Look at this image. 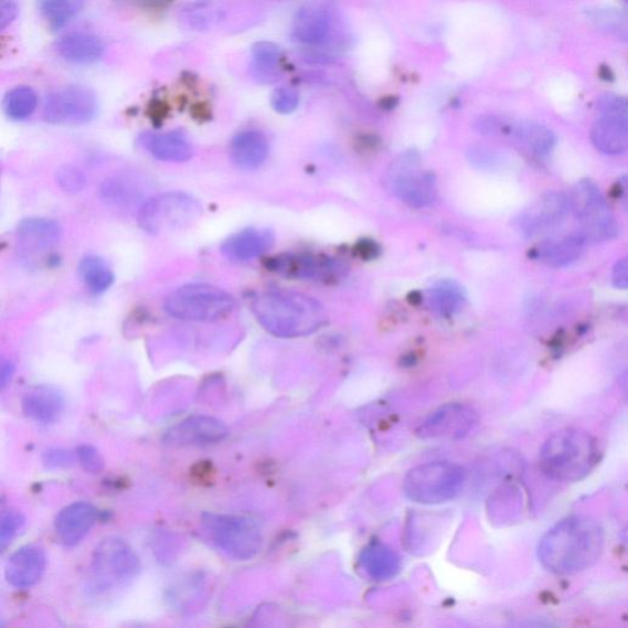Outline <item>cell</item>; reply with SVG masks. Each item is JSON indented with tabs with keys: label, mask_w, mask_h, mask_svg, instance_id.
<instances>
[{
	"label": "cell",
	"mask_w": 628,
	"mask_h": 628,
	"mask_svg": "<svg viewBox=\"0 0 628 628\" xmlns=\"http://www.w3.org/2000/svg\"><path fill=\"white\" fill-rule=\"evenodd\" d=\"M602 525L589 517L562 520L540 539V564L555 575L571 576L597 564L604 550Z\"/></svg>",
	"instance_id": "1"
},
{
	"label": "cell",
	"mask_w": 628,
	"mask_h": 628,
	"mask_svg": "<svg viewBox=\"0 0 628 628\" xmlns=\"http://www.w3.org/2000/svg\"><path fill=\"white\" fill-rule=\"evenodd\" d=\"M252 312L268 333L278 338L312 336L327 323L323 305L295 291L263 292L253 299Z\"/></svg>",
	"instance_id": "2"
},
{
	"label": "cell",
	"mask_w": 628,
	"mask_h": 628,
	"mask_svg": "<svg viewBox=\"0 0 628 628\" xmlns=\"http://www.w3.org/2000/svg\"><path fill=\"white\" fill-rule=\"evenodd\" d=\"M597 439L581 428H564L551 435L540 449L539 466L555 481L577 482L587 478L597 466Z\"/></svg>",
	"instance_id": "3"
},
{
	"label": "cell",
	"mask_w": 628,
	"mask_h": 628,
	"mask_svg": "<svg viewBox=\"0 0 628 628\" xmlns=\"http://www.w3.org/2000/svg\"><path fill=\"white\" fill-rule=\"evenodd\" d=\"M206 542L236 561L255 558L262 550L258 525L244 515L204 513L201 520Z\"/></svg>",
	"instance_id": "4"
},
{
	"label": "cell",
	"mask_w": 628,
	"mask_h": 628,
	"mask_svg": "<svg viewBox=\"0 0 628 628\" xmlns=\"http://www.w3.org/2000/svg\"><path fill=\"white\" fill-rule=\"evenodd\" d=\"M236 301L224 289L207 284H190L171 292L164 310L184 322L211 323L233 313Z\"/></svg>",
	"instance_id": "5"
},
{
	"label": "cell",
	"mask_w": 628,
	"mask_h": 628,
	"mask_svg": "<svg viewBox=\"0 0 628 628\" xmlns=\"http://www.w3.org/2000/svg\"><path fill=\"white\" fill-rule=\"evenodd\" d=\"M466 482V471L456 462L429 461L406 473L403 490L407 499L422 504L455 500Z\"/></svg>",
	"instance_id": "6"
},
{
	"label": "cell",
	"mask_w": 628,
	"mask_h": 628,
	"mask_svg": "<svg viewBox=\"0 0 628 628\" xmlns=\"http://www.w3.org/2000/svg\"><path fill=\"white\" fill-rule=\"evenodd\" d=\"M203 214L200 201L185 192H164L140 207L138 224L147 234L158 236L191 226Z\"/></svg>",
	"instance_id": "7"
},
{
	"label": "cell",
	"mask_w": 628,
	"mask_h": 628,
	"mask_svg": "<svg viewBox=\"0 0 628 628\" xmlns=\"http://www.w3.org/2000/svg\"><path fill=\"white\" fill-rule=\"evenodd\" d=\"M384 185L398 200L413 207L432 205L437 198V181L425 170L416 151H405L392 161L384 174Z\"/></svg>",
	"instance_id": "8"
},
{
	"label": "cell",
	"mask_w": 628,
	"mask_h": 628,
	"mask_svg": "<svg viewBox=\"0 0 628 628\" xmlns=\"http://www.w3.org/2000/svg\"><path fill=\"white\" fill-rule=\"evenodd\" d=\"M136 551L123 539L108 537L97 546L92 564L96 590L107 592L129 586L140 573Z\"/></svg>",
	"instance_id": "9"
},
{
	"label": "cell",
	"mask_w": 628,
	"mask_h": 628,
	"mask_svg": "<svg viewBox=\"0 0 628 628\" xmlns=\"http://www.w3.org/2000/svg\"><path fill=\"white\" fill-rule=\"evenodd\" d=\"M568 202L570 211L579 224V233L587 242L610 241L619 233L608 202L593 182H579L573 189Z\"/></svg>",
	"instance_id": "10"
},
{
	"label": "cell",
	"mask_w": 628,
	"mask_h": 628,
	"mask_svg": "<svg viewBox=\"0 0 628 628\" xmlns=\"http://www.w3.org/2000/svg\"><path fill=\"white\" fill-rule=\"evenodd\" d=\"M479 424V415L472 406L449 403L429 415L417 428V436L434 443H456L467 437Z\"/></svg>",
	"instance_id": "11"
},
{
	"label": "cell",
	"mask_w": 628,
	"mask_h": 628,
	"mask_svg": "<svg viewBox=\"0 0 628 628\" xmlns=\"http://www.w3.org/2000/svg\"><path fill=\"white\" fill-rule=\"evenodd\" d=\"M62 227L56 220L31 217L23 220L17 231L19 259L30 267L51 256L60 245Z\"/></svg>",
	"instance_id": "12"
},
{
	"label": "cell",
	"mask_w": 628,
	"mask_h": 628,
	"mask_svg": "<svg viewBox=\"0 0 628 628\" xmlns=\"http://www.w3.org/2000/svg\"><path fill=\"white\" fill-rule=\"evenodd\" d=\"M97 98L84 86L65 87L53 93L46 102L43 116L52 125H83L97 115Z\"/></svg>",
	"instance_id": "13"
},
{
	"label": "cell",
	"mask_w": 628,
	"mask_h": 628,
	"mask_svg": "<svg viewBox=\"0 0 628 628\" xmlns=\"http://www.w3.org/2000/svg\"><path fill=\"white\" fill-rule=\"evenodd\" d=\"M479 131L489 136H510L537 157L549 156L556 145L554 131L534 123H509L496 117H483L479 120Z\"/></svg>",
	"instance_id": "14"
},
{
	"label": "cell",
	"mask_w": 628,
	"mask_h": 628,
	"mask_svg": "<svg viewBox=\"0 0 628 628\" xmlns=\"http://www.w3.org/2000/svg\"><path fill=\"white\" fill-rule=\"evenodd\" d=\"M570 212V202L565 194L547 192L518 216L517 230L525 237L547 234L564 223Z\"/></svg>",
	"instance_id": "15"
},
{
	"label": "cell",
	"mask_w": 628,
	"mask_h": 628,
	"mask_svg": "<svg viewBox=\"0 0 628 628\" xmlns=\"http://www.w3.org/2000/svg\"><path fill=\"white\" fill-rule=\"evenodd\" d=\"M270 272L281 277L299 280L329 281L340 277L344 272L343 264L324 256L306 255H280L268 260Z\"/></svg>",
	"instance_id": "16"
},
{
	"label": "cell",
	"mask_w": 628,
	"mask_h": 628,
	"mask_svg": "<svg viewBox=\"0 0 628 628\" xmlns=\"http://www.w3.org/2000/svg\"><path fill=\"white\" fill-rule=\"evenodd\" d=\"M227 435V427L217 418L193 416L173 426L163 440L171 447H200L222 443Z\"/></svg>",
	"instance_id": "17"
},
{
	"label": "cell",
	"mask_w": 628,
	"mask_h": 628,
	"mask_svg": "<svg viewBox=\"0 0 628 628\" xmlns=\"http://www.w3.org/2000/svg\"><path fill=\"white\" fill-rule=\"evenodd\" d=\"M334 30V19L323 6H307L296 13L291 36L296 42L308 47L328 45Z\"/></svg>",
	"instance_id": "18"
},
{
	"label": "cell",
	"mask_w": 628,
	"mask_h": 628,
	"mask_svg": "<svg viewBox=\"0 0 628 628\" xmlns=\"http://www.w3.org/2000/svg\"><path fill=\"white\" fill-rule=\"evenodd\" d=\"M46 566V551L39 545H26L10 557L6 567V578L14 588L29 589L36 586Z\"/></svg>",
	"instance_id": "19"
},
{
	"label": "cell",
	"mask_w": 628,
	"mask_h": 628,
	"mask_svg": "<svg viewBox=\"0 0 628 628\" xmlns=\"http://www.w3.org/2000/svg\"><path fill=\"white\" fill-rule=\"evenodd\" d=\"M275 245L269 228H247L225 240L222 252L231 262L245 263L266 255Z\"/></svg>",
	"instance_id": "20"
},
{
	"label": "cell",
	"mask_w": 628,
	"mask_h": 628,
	"mask_svg": "<svg viewBox=\"0 0 628 628\" xmlns=\"http://www.w3.org/2000/svg\"><path fill=\"white\" fill-rule=\"evenodd\" d=\"M97 521L95 507L87 502H75L63 509L57 515L56 532L61 543L75 546L91 533Z\"/></svg>",
	"instance_id": "21"
},
{
	"label": "cell",
	"mask_w": 628,
	"mask_h": 628,
	"mask_svg": "<svg viewBox=\"0 0 628 628\" xmlns=\"http://www.w3.org/2000/svg\"><path fill=\"white\" fill-rule=\"evenodd\" d=\"M140 142L160 161L185 162L191 160L194 153L192 141L180 130L163 131V134L148 131L141 135Z\"/></svg>",
	"instance_id": "22"
},
{
	"label": "cell",
	"mask_w": 628,
	"mask_h": 628,
	"mask_svg": "<svg viewBox=\"0 0 628 628\" xmlns=\"http://www.w3.org/2000/svg\"><path fill=\"white\" fill-rule=\"evenodd\" d=\"M587 240L581 233L542 242L533 252L534 258L551 268H565L581 259Z\"/></svg>",
	"instance_id": "23"
},
{
	"label": "cell",
	"mask_w": 628,
	"mask_h": 628,
	"mask_svg": "<svg viewBox=\"0 0 628 628\" xmlns=\"http://www.w3.org/2000/svg\"><path fill=\"white\" fill-rule=\"evenodd\" d=\"M231 159L241 170L252 171L262 167L269 156L266 137L257 130H246L231 141Z\"/></svg>",
	"instance_id": "24"
},
{
	"label": "cell",
	"mask_w": 628,
	"mask_h": 628,
	"mask_svg": "<svg viewBox=\"0 0 628 628\" xmlns=\"http://www.w3.org/2000/svg\"><path fill=\"white\" fill-rule=\"evenodd\" d=\"M595 148L608 156H621L628 148L627 117L602 115L592 129Z\"/></svg>",
	"instance_id": "25"
},
{
	"label": "cell",
	"mask_w": 628,
	"mask_h": 628,
	"mask_svg": "<svg viewBox=\"0 0 628 628\" xmlns=\"http://www.w3.org/2000/svg\"><path fill=\"white\" fill-rule=\"evenodd\" d=\"M360 566L373 581H388L398 575L401 560L395 551L380 542L371 543L362 550Z\"/></svg>",
	"instance_id": "26"
},
{
	"label": "cell",
	"mask_w": 628,
	"mask_h": 628,
	"mask_svg": "<svg viewBox=\"0 0 628 628\" xmlns=\"http://www.w3.org/2000/svg\"><path fill=\"white\" fill-rule=\"evenodd\" d=\"M65 409L63 395L51 387H39L25 395L23 411L32 421L53 424Z\"/></svg>",
	"instance_id": "27"
},
{
	"label": "cell",
	"mask_w": 628,
	"mask_h": 628,
	"mask_svg": "<svg viewBox=\"0 0 628 628\" xmlns=\"http://www.w3.org/2000/svg\"><path fill=\"white\" fill-rule=\"evenodd\" d=\"M252 73L260 84H274L280 79L283 50L272 41H258L252 46Z\"/></svg>",
	"instance_id": "28"
},
{
	"label": "cell",
	"mask_w": 628,
	"mask_h": 628,
	"mask_svg": "<svg viewBox=\"0 0 628 628\" xmlns=\"http://www.w3.org/2000/svg\"><path fill=\"white\" fill-rule=\"evenodd\" d=\"M62 58L75 64H91L100 60L105 47L100 39L86 34H74L64 38L58 43Z\"/></svg>",
	"instance_id": "29"
},
{
	"label": "cell",
	"mask_w": 628,
	"mask_h": 628,
	"mask_svg": "<svg viewBox=\"0 0 628 628\" xmlns=\"http://www.w3.org/2000/svg\"><path fill=\"white\" fill-rule=\"evenodd\" d=\"M79 275L86 288L95 295L106 292L115 283V275L100 257L86 256L79 263Z\"/></svg>",
	"instance_id": "30"
},
{
	"label": "cell",
	"mask_w": 628,
	"mask_h": 628,
	"mask_svg": "<svg viewBox=\"0 0 628 628\" xmlns=\"http://www.w3.org/2000/svg\"><path fill=\"white\" fill-rule=\"evenodd\" d=\"M433 310L440 316H451L466 302L465 291L451 280H440L433 286L428 295Z\"/></svg>",
	"instance_id": "31"
},
{
	"label": "cell",
	"mask_w": 628,
	"mask_h": 628,
	"mask_svg": "<svg viewBox=\"0 0 628 628\" xmlns=\"http://www.w3.org/2000/svg\"><path fill=\"white\" fill-rule=\"evenodd\" d=\"M86 0H41L40 10L53 29H61L81 13Z\"/></svg>",
	"instance_id": "32"
},
{
	"label": "cell",
	"mask_w": 628,
	"mask_h": 628,
	"mask_svg": "<svg viewBox=\"0 0 628 628\" xmlns=\"http://www.w3.org/2000/svg\"><path fill=\"white\" fill-rule=\"evenodd\" d=\"M39 97L34 89L28 86L15 87L4 98V111L9 118L25 120L36 111Z\"/></svg>",
	"instance_id": "33"
},
{
	"label": "cell",
	"mask_w": 628,
	"mask_h": 628,
	"mask_svg": "<svg viewBox=\"0 0 628 628\" xmlns=\"http://www.w3.org/2000/svg\"><path fill=\"white\" fill-rule=\"evenodd\" d=\"M25 515L18 510L0 512V554L12 544L14 537L25 524Z\"/></svg>",
	"instance_id": "34"
},
{
	"label": "cell",
	"mask_w": 628,
	"mask_h": 628,
	"mask_svg": "<svg viewBox=\"0 0 628 628\" xmlns=\"http://www.w3.org/2000/svg\"><path fill=\"white\" fill-rule=\"evenodd\" d=\"M270 104L275 113L290 115L299 107L300 95L292 87L280 86L273 92Z\"/></svg>",
	"instance_id": "35"
},
{
	"label": "cell",
	"mask_w": 628,
	"mask_h": 628,
	"mask_svg": "<svg viewBox=\"0 0 628 628\" xmlns=\"http://www.w3.org/2000/svg\"><path fill=\"white\" fill-rule=\"evenodd\" d=\"M56 181L65 193L71 194L81 193L86 184L84 172L73 164H63L56 173Z\"/></svg>",
	"instance_id": "36"
},
{
	"label": "cell",
	"mask_w": 628,
	"mask_h": 628,
	"mask_svg": "<svg viewBox=\"0 0 628 628\" xmlns=\"http://www.w3.org/2000/svg\"><path fill=\"white\" fill-rule=\"evenodd\" d=\"M76 460L89 472L98 473L105 469V459L95 447L83 445L76 449Z\"/></svg>",
	"instance_id": "37"
},
{
	"label": "cell",
	"mask_w": 628,
	"mask_h": 628,
	"mask_svg": "<svg viewBox=\"0 0 628 628\" xmlns=\"http://www.w3.org/2000/svg\"><path fill=\"white\" fill-rule=\"evenodd\" d=\"M469 160L473 167H477L480 170H494L496 168L501 167L502 163V159L499 153L483 147L471 148L469 151Z\"/></svg>",
	"instance_id": "38"
},
{
	"label": "cell",
	"mask_w": 628,
	"mask_h": 628,
	"mask_svg": "<svg viewBox=\"0 0 628 628\" xmlns=\"http://www.w3.org/2000/svg\"><path fill=\"white\" fill-rule=\"evenodd\" d=\"M43 465L50 469L70 468L75 465L76 456L73 451L62 448H51L43 454Z\"/></svg>",
	"instance_id": "39"
},
{
	"label": "cell",
	"mask_w": 628,
	"mask_h": 628,
	"mask_svg": "<svg viewBox=\"0 0 628 628\" xmlns=\"http://www.w3.org/2000/svg\"><path fill=\"white\" fill-rule=\"evenodd\" d=\"M599 107L602 115L627 117V104L622 97L606 95L602 97Z\"/></svg>",
	"instance_id": "40"
},
{
	"label": "cell",
	"mask_w": 628,
	"mask_h": 628,
	"mask_svg": "<svg viewBox=\"0 0 628 628\" xmlns=\"http://www.w3.org/2000/svg\"><path fill=\"white\" fill-rule=\"evenodd\" d=\"M19 13L15 0H0V31L7 29Z\"/></svg>",
	"instance_id": "41"
},
{
	"label": "cell",
	"mask_w": 628,
	"mask_h": 628,
	"mask_svg": "<svg viewBox=\"0 0 628 628\" xmlns=\"http://www.w3.org/2000/svg\"><path fill=\"white\" fill-rule=\"evenodd\" d=\"M613 283L615 288L626 290L628 286V264L627 259L617 260L613 270Z\"/></svg>",
	"instance_id": "42"
},
{
	"label": "cell",
	"mask_w": 628,
	"mask_h": 628,
	"mask_svg": "<svg viewBox=\"0 0 628 628\" xmlns=\"http://www.w3.org/2000/svg\"><path fill=\"white\" fill-rule=\"evenodd\" d=\"M15 372L14 363L4 356H0V390L7 387Z\"/></svg>",
	"instance_id": "43"
},
{
	"label": "cell",
	"mask_w": 628,
	"mask_h": 628,
	"mask_svg": "<svg viewBox=\"0 0 628 628\" xmlns=\"http://www.w3.org/2000/svg\"><path fill=\"white\" fill-rule=\"evenodd\" d=\"M358 253L362 258H373L377 256L379 247L374 242L362 241L358 245Z\"/></svg>",
	"instance_id": "44"
}]
</instances>
